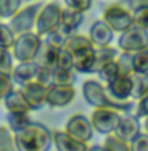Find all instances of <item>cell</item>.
<instances>
[{
	"instance_id": "9",
	"label": "cell",
	"mask_w": 148,
	"mask_h": 151,
	"mask_svg": "<svg viewBox=\"0 0 148 151\" xmlns=\"http://www.w3.org/2000/svg\"><path fill=\"white\" fill-rule=\"evenodd\" d=\"M74 99H76V88H74V85L52 83V85L47 87L46 106H49L52 109L68 107Z\"/></svg>"
},
{
	"instance_id": "36",
	"label": "cell",
	"mask_w": 148,
	"mask_h": 151,
	"mask_svg": "<svg viewBox=\"0 0 148 151\" xmlns=\"http://www.w3.org/2000/svg\"><path fill=\"white\" fill-rule=\"evenodd\" d=\"M43 40L46 42H49V44H52V46H55V47H65V42L68 40V36H66L61 30L57 28V30L47 33L46 36H43Z\"/></svg>"
},
{
	"instance_id": "18",
	"label": "cell",
	"mask_w": 148,
	"mask_h": 151,
	"mask_svg": "<svg viewBox=\"0 0 148 151\" xmlns=\"http://www.w3.org/2000/svg\"><path fill=\"white\" fill-rule=\"evenodd\" d=\"M2 102L6 112H14V113H32L33 112L21 88H13L2 99Z\"/></svg>"
},
{
	"instance_id": "2",
	"label": "cell",
	"mask_w": 148,
	"mask_h": 151,
	"mask_svg": "<svg viewBox=\"0 0 148 151\" xmlns=\"http://www.w3.org/2000/svg\"><path fill=\"white\" fill-rule=\"evenodd\" d=\"M13 135L17 151H51L54 146V131L35 120L28 127Z\"/></svg>"
},
{
	"instance_id": "31",
	"label": "cell",
	"mask_w": 148,
	"mask_h": 151,
	"mask_svg": "<svg viewBox=\"0 0 148 151\" xmlns=\"http://www.w3.org/2000/svg\"><path fill=\"white\" fill-rule=\"evenodd\" d=\"M14 66H16V60L11 54V49H0V73L11 76Z\"/></svg>"
},
{
	"instance_id": "37",
	"label": "cell",
	"mask_w": 148,
	"mask_h": 151,
	"mask_svg": "<svg viewBox=\"0 0 148 151\" xmlns=\"http://www.w3.org/2000/svg\"><path fill=\"white\" fill-rule=\"evenodd\" d=\"M131 151H148V134L142 131L129 142Z\"/></svg>"
},
{
	"instance_id": "11",
	"label": "cell",
	"mask_w": 148,
	"mask_h": 151,
	"mask_svg": "<svg viewBox=\"0 0 148 151\" xmlns=\"http://www.w3.org/2000/svg\"><path fill=\"white\" fill-rule=\"evenodd\" d=\"M142 131H144V127H142V120L139 116H136L134 113H121L113 134L125 142H131Z\"/></svg>"
},
{
	"instance_id": "41",
	"label": "cell",
	"mask_w": 148,
	"mask_h": 151,
	"mask_svg": "<svg viewBox=\"0 0 148 151\" xmlns=\"http://www.w3.org/2000/svg\"><path fill=\"white\" fill-rule=\"evenodd\" d=\"M134 24H137V25H140V27H144L148 30V5L134 13Z\"/></svg>"
},
{
	"instance_id": "3",
	"label": "cell",
	"mask_w": 148,
	"mask_h": 151,
	"mask_svg": "<svg viewBox=\"0 0 148 151\" xmlns=\"http://www.w3.org/2000/svg\"><path fill=\"white\" fill-rule=\"evenodd\" d=\"M41 44H43V36L38 35L35 30L16 35V40L11 46V54L16 60V63L33 61L36 58L38 52H40Z\"/></svg>"
},
{
	"instance_id": "39",
	"label": "cell",
	"mask_w": 148,
	"mask_h": 151,
	"mask_svg": "<svg viewBox=\"0 0 148 151\" xmlns=\"http://www.w3.org/2000/svg\"><path fill=\"white\" fill-rule=\"evenodd\" d=\"M134 115L139 116L140 120L148 116V93L144 94L139 101H136V109H134Z\"/></svg>"
},
{
	"instance_id": "23",
	"label": "cell",
	"mask_w": 148,
	"mask_h": 151,
	"mask_svg": "<svg viewBox=\"0 0 148 151\" xmlns=\"http://www.w3.org/2000/svg\"><path fill=\"white\" fill-rule=\"evenodd\" d=\"M132 73L148 76V47L132 54Z\"/></svg>"
},
{
	"instance_id": "8",
	"label": "cell",
	"mask_w": 148,
	"mask_h": 151,
	"mask_svg": "<svg viewBox=\"0 0 148 151\" xmlns=\"http://www.w3.org/2000/svg\"><path fill=\"white\" fill-rule=\"evenodd\" d=\"M120 116H121V112L115 110V109L99 107V109H93L92 115H90V121H92L93 129L96 134H101L106 137L115 132Z\"/></svg>"
},
{
	"instance_id": "16",
	"label": "cell",
	"mask_w": 148,
	"mask_h": 151,
	"mask_svg": "<svg viewBox=\"0 0 148 151\" xmlns=\"http://www.w3.org/2000/svg\"><path fill=\"white\" fill-rule=\"evenodd\" d=\"M65 49H68L74 58H79V57H84L90 52H93L96 49V46L92 42L88 35H80V33L76 32L68 36V40L65 42Z\"/></svg>"
},
{
	"instance_id": "43",
	"label": "cell",
	"mask_w": 148,
	"mask_h": 151,
	"mask_svg": "<svg viewBox=\"0 0 148 151\" xmlns=\"http://www.w3.org/2000/svg\"><path fill=\"white\" fill-rule=\"evenodd\" d=\"M87 151H107L104 145H93V146H88Z\"/></svg>"
},
{
	"instance_id": "4",
	"label": "cell",
	"mask_w": 148,
	"mask_h": 151,
	"mask_svg": "<svg viewBox=\"0 0 148 151\" xmlns=\"http://www.w3.org/2000/svg\"><path fill=\"white\" fill-rule=\"evenodd\" d=\"M43 3H44V0H32L28 3H24V6L9 19L8 24L16 35L35 30L36 17H38V13H40Z\"/></svg>"
},
{
	"instance_id": "7",
	"label": "cell",
	"mask_w": 148,
	"mask_h": 151,
	"mask_svg": "<svg viewBox=\"0 0 148 151\" xmlns=\"http://www.w3.org/2000/svg\"><path fill=\"white\" fill-rule=\"evenodd\" d=\"M117 47L123 52H131V54L145 49L148 47V30L137 24L131 25L128 30L118 33Z\"/></svg>"
},
{
	"instance_id": "30",
	"label": "cell",
	"mask_w": 148,
	"mask_h": 151,
	"mask_svg": "<svg viewBox=\"0 0 148 151\" xmlns=\"http://www.w3.org/2000/svg\"><path fill=\"white\" fill-rule=\"evenodd\" d=\"M104 146H106L107 151H131L129 142L121 140L120 137H117L115 134H109L104 139Z\"/></svg>"
},
{
	"instance_id": "1",
	"label": "cell",
	"mask_w": 148,
	"mask_h": 151,
	"mask_svg": "<svg viewBox=\"0 0 148 151\" xmlns=\"http://www.w3.org/2000/svg\"><path fill=\"white\" fill-rule=\"evenodd\" d=\"M82 96L84 101L93 109L107 107L115 109L121 113H134L136 102L134 101H118L109 93L106 83L99 79H87L82 83Z\"/></svg>"
},
{
	"instance_id": "19",
	"label": "cell",
	"mask_w": 148,
	"mask_h": 151,
	"mask_svg": "<svg viewBox=\"0 0 148 151\" xmlns=\"http://www.w3.org/2000/svg\"><path fill=\"white\" fill-rule=\"evenodd\" d=\"M82 24H84V13L63 6V9H61V21H60L58 30H61L66 36H69V35H73V33L77 32Z\"/></svg>"
},
{
	"instance_id": "13",
	"label": "cell",
	"mask_w": 148,
	"mask_h": 151,
	"mask_svg": "<svg viewBox=\"0 0 148 151\" xmlns=\"http://www.w3.org/2000/svg\"><path fill=\"white\" fill-rule=\"evenodd\" d=\"M38 71H40V65L33 61H21V63H16L13 73H11V79L16 87H24V85L36 80Z\"/></svg>"
},
{
	"instance_id": "6",
	"label": "cell",
	"mask_w": 148,
	"mask_h": 151,
	"mask_svg": "<svg viewBox=\"0 0 148 151\" xmlns=\"http://www.w3.org/2000/svg\"><path fill=\"white\" fill-rule=\"evenodd\" d=\"M103 19L117 35L128 30L131 25H134V14L129 9H126L118 0L104 8Z\"/></svg>"
},
{
	"instance_id": "29",
	"label": "cell",
	"mask_w": 148,
	"mask_h": 151,
	"mask_svg": "<svg viewBox=\"0 0 148 151\" xmlns=\"http://www.w3.org/2000/svg\"><path fill=\"white\" fill-rule=\"evenodd\" d=\"M14 40H16V33L9 27L8 21H2L0 22V49H11Z\"/></svg>"
},
{
	"instance_id": "21",
	"label": "cell",
	"mask_w": 148,
	"mask_h": 151,
	"mask_svg": "<svg viewBox=\"0 0 148 151\" xmlns=\"http://www.w3.org/2000/svg\"><path fill=\"white\" fill-rule=\"evenodd\" d=\"M99 69L96 57H95V50L90 54L74 58V71L77 74H96Z\"/></svg>"
},
{
	"instance_id": "38",
	"label": "cell",
	"mask_w": 148,
	"mask_h": 151,
	"mask_svg": "<svg viewBox=\"0 0 148 151\" xmlns=\"http://www.w3.org/2000/svg\"><path fill=\"white\" fill-rule=\"evenodd\" d=\"M13 88H16V85H14L11 76L0 73V99H3Z\"/></svg>"
},
{
	"instance_id": "14",
	"label": "cell",
	"mask_w": 148,
	"mask_h": 151,
	"mask_svg": "<svg viewBox=\"0 0 148 151\" xmlns=\"http://www.w3.org/2000/svg\"><path fill=\"white\" fill-rule=\"evenodd\" d=\"M19 88L22 90L24 96H25V99L28 101V104H30V107H32L33 112L41 110V109L46 106L47 87H44L43 83L36 82V80H33V82L24 85V87H19Z\"/></svg>"
},
{
	"instance_id": "22",
	"label": "cell",
	"mask_w": 148,
	"mask_h": 151,
	"mask_svg": "<svg viewBox=\"0 0 148 151\" xmlns=\"http://www.w3.org/2000/svg\"><path fill=\"white\" fill-rule=\"evenodd\" d=\"M33 123L30 113H14V112H6V126L13 134L19 131H24Z\"/></svg>"
},
{
	"instance_id": "24",
	"label": "cell",
	"mask_w": 148,
	"mask_h": 151,
	"mask_svg": "<svg viewBox=\"0 0 148 151\" xmlns=\"http://www.w3.org/2000/svg\"><path fill=\"white\" fill-rule=\"evenodd\" d=\"M132 77V93L131 99L132 101H139V99L148 93V76H140V74H131Z\"/></svg>"
},
{
	"instance_id": "42",
	"label": "cell",
	"mask_w": 148,
	"mask_h": 151,
	"mask_svg": "<svg viewBox=\"0 0 148 151\" xmlns=\"http://www.w3.org/2000/svg\"><path fill=\"white\" fill-rule=\"evenodd\" d=\"M36 82L43 83L44 87L52 85L54 83V80H52V69H46V68H41L40 66V71H38V76H36Z\"/></svg>"
},
{
	"instance_id": "10",
	"label": "cell",
	"mask_w": 148,
	"mask_h": 151,
	"mask_svg": "<svg viewBox=\"0 0 148 151\" xmlns=\"http://www.w3.org/2000/svg\"><path fill=\"white\" fill-rule=\"evenodd\" d=\"M65 131L76 139L87 142V143H90L96 134L92 121H90V116H85L82 113H74L73 116H69L65 124Z\"/></svg>"
},
{
	"instance_id": "46",
	"label": "cell",
	"mask_w": 148,
	"mask_h": 151,
	"mask_svg": "<svg viewBox=\"0 0 148 151\" xmlns=\"http://www.w3.org/2000/svg\"><path fill=\"white\" fill-rule=\"evenodd\" d=\"M0 102H2V99H0Z\"/></svg>"
},
{
	"instance_id": "33",
	"label": "cell",
	"mask_w": 148,
	"mask_h": 151,
	"mask_svg": "<svg viewBox=\"0 0 148 151\" xmlns=\"http://www.w3.org/2000/svg\"><path fill=\"white\" fill-rule=\"evenodd\" d=\"M117 63L120 68V74H132V54L131 52H123L117 55Z\"/></svg>"
},
{
	"instance_id": "45",
	"label": "cell",
	"mask_w": 148,
	"mask_h": 151,
	"mask_svg": "<svg viewBox=\"0 0 148 151\" xmlns=\"http://www.w3.org/2000/svg\"><path fill=\"white\" fill-rule=\"evenodd\" d=\"M0 22H2V19H0Z\"/></svg>"
},
{
	"instance_id": "44",
	"label": "cell",
	"mask_w": 148,
	"mask_h": 151,
	"mask_svg": "<svg viewBox=\"0 0 148 151\" xmlns=\"http://www.w3.org/2000/svg\"><path fill=\"white\" fill-rule=\"evenodd\" d=\"M142 127H144V131H145L147 134H148V116L142 120Z\"/></svg>"
},
{
	"instance_id": "25",
	"label": "cell",
	"mask_w": 148,
	"mask_h": 151,
	"mask_svg": "<svg viewBox=\"0 0 148 151\" xmlns=\"http://www.w3.org/2000/svg\"><path fill=\"white\" fill-rule=\"evenodd\" d=\"M98 79L104 83H109L110 80H113L117 76H120V68H118V63H117V58L115 60H110L107 63H104L101 68L98 69Z\"/></svg>"
},
{
	"instance_id": "27",
	"label": "cell",
	"mask_w": 148,
	"mask_h": 151,
	"mask_svg": "<svg viewBox=\"0 0 148 151\" xmlns=\"http://www.w3.org/2000/svg\"><path fill=\"white\" fill-rule=\"evenodd\" d=\"M76 79H77V73H76L74 69H63V68L52 69V80H54V83L74 85Z\"/></svg>"
},
{
	"instance_id": "15",
	"label": "cell",
	"mask_w": 148,
	"mask_h": 151,
	"mask_svg": "<svg viewBox=\"0 0 148 151\" xmlns=\"http://www.w3.org/2000/svg\"><path fill=\"white\" fill-rule=\"evenodd\" d=\"M109 93L112 94L118 101H132L131 93H132V77L131 74H120L113 80L106 83Z\"/></svg>"
},
{
	"instance_id": "40",
	"label": "cell",
	"mask_w": 148,
	"mask_h": 151,
	"mask_svg": "<svg viewBox=\"0 0 148 151\" xmlns=\"http://www.w3.org/2000/svg\"><path fill=\"white\" fill-rule=\"evenodd\" d=\"M123 6L126 9H129V11L134 14L136 11H139L140 8H144L148 5V0H118Z\"/></svg>"
},
{
	"instance_id": "35",
	"label": "cell",
	"mask_w": 148,
	"mask_h": 151,
	"mask_svg": "<svg viewBox=\"0 0 148 151\" xmlns=\"http://www.w3.org/2000/svg\"><path fill=\"white\" fill-rule=\"evenodd\" d=\"M57 68L63 69H74V57L71 55V52L65 47H61L58 50V60H57Z\"/></svg>"
},
{
	"instance_id": "47",
	"label": "cell",
	"mask_w": 148,
	"mask_h": 151,
	"mask_svg": "<svg viewBox=\"0 0 148 151\" xmlns=\"http://www.w3.org/2000/svg\"><path fill=\"white\" fill-rule=\"evenodd\" d=\"M28 2H32V0H28Z\"/></svg>"
},
{
	"instance_id": "32",
	"label": "cell",
	"mask_w": 148,
	"mask_h": 151,
	"mask_svg": "<svg viewBox=\"0 0 148 151\" xmlns=\"http://www.w3.org/2000/svg\"><path fill=\"white\" fill-rule=\"evenodd\" d=\"M0 151H17L14 145V135L8 126H0Z\"/></svg>"
},
{
	"instance_id": "34",
	"label": "cell",
	"mask_w": 148,
	"mask_h": 151,
	"mask_svg": "<svg viewBox=\"0 0 148 151\" xmlns=\"http://www.w3.org/2000/svg\"><path fill=\"white\" fill-rule=\"evenodd\" d=\"M65 8H71V9H76V11H80V13H87L92 9L93 6V0H61Z\"/></svg>"
},
{
	"instance_id": "17",
	"label": "cell",
	"mask_w": 148,
	"mask_h": 151,
	"mask_svg": "<svg viewBox=\"0 0 148 151\" xmlns=\"http://www.w3.org/2000/svg\"><path fill=\"white\" fill-rule=\"evenodd\" d=\"M54 146L57 151H87L88 143L63 131H54Z\"/></svg>"
},
{
	"instance_id": "26",
	"label": "cell",
	"mask_w": 148,
	"mask_h": 151,
	"mask_svg": "<svg viewBox=\"0 0 148 151\" xmlns=\"http://www.w3.org/2000/svg\"><path fill=\"white\" fill-rule=\"evenodd\" d=\"M25 0H0V19L9 21L24 6Z\"/></svg>"
},
{
	"instance_id": "5",
	"label": "cell",
	"mask_w": 148,
	"mask_h": 151,
	"mask_svg": "<svg viewBox=\"0 0 148 151\" xmlns=\"http://www.w3.org/2000/svg\"><path fill=\"white\" fill-rule=\"evenodd\" d=\"M61 9L63 6L58 2H44L38 13L35 32L41 36H46L47 33L58 28L61 21Z\"/></svg>"
},
{
	"instance_id": "12",
	"label": "cell",
	"mask_w": 148,
	"mask_h": 151,
	"mask_svg": "<svg viewBox=\"0 0 148 151\" xmlns=\"http://www.w3.org/2000/svg\"><path fill=\"white\" fill-rule=\"evenodd\" d=\"M88 36H90V40H92V42L96 47L110 46L112 42L117 40V33L107 25L103 17L98 19V21H95L92 25H90Z\"/></svg>"
},
{
	"instance_id": "20",
	"label": "cell",
	"mask_w": 148,
	"mask_h": 151,
	"mask_svg": "<svg viewBox=\"0 0 148 151\" xmlns=\"http://www.w3.org/2000/svg\"><path fill=\"white\" fill-rule=\"evenodd\" d=\"M61 47H55L46 42L43 40V44L40 47V52H38L35 61L41 68H46V69H55L57 68V60H58V50Z\"/></svg>"
},
{
	"instance_id": "28",
	"label": "cell",
	"mask_w": 148,
	"mask_h": 151,
	"mask_svg": "<svg viewBox=\"0 0 148 151\" xmlns=\"http://www.w3.org/2000/svg\"><path fill=\"white\" fill-rule=\"evenodd\" d=\"M120 54V49L115 46H101V47H96L95 49V57H96V61H98V66L101 68L104 63L110 60H115L117 55Z\"/></svg>"
}]
</instances>
